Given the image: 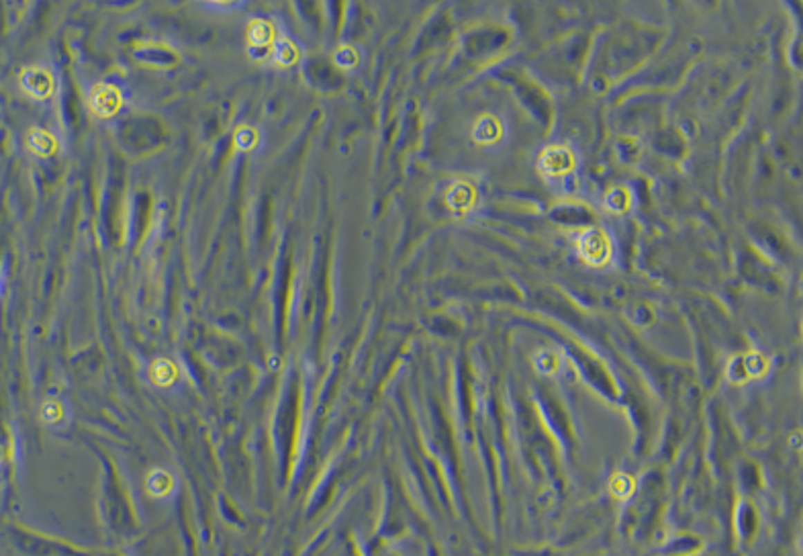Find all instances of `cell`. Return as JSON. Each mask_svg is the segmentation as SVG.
Segmentation results:
<instances>
[{
    "label": "cell",
    "mask_w": 803,
    "mask_h": 556,
    "mask_svg": "<svg viewBox=\"0 0 803 556\" xmlns=\"http://www.w3.org/2000/svg\"><path fill=\"white\" fill-rule=\"evenodd\" d=\"M579 250L580 256L589 262V264H605L609 260V239L607 235L601 232V230H589V232L582 233V237L579 239Z\"/></svg>",
    "instance_id": "obj_1"
},
{
    "label": "cell",
    "mask_w": 803,
    "mask_h": 556,
    "mask_svg": "<svg viewBox=\"0 0 803 556\" xmlns=\"http://www.w3.org/2000/svg\"><path fill=\"white\" fill-rule=\"evenodd\" d=\"M21 86H23V91L29 96H33L37 100H44V98H47L49 94L53 93V78L49 76L47 70L29 68L21 76Z\"/></svg>",
    "instance_id": "obj_2"
},
{
    "label": "cell",
    "mask_w": 803,
    "mask_h": 556,
    "mask_svg": "<svg viewBox=\"0 0 803 556\" xmlns=\"http://www.w3.org/2000/svg\"><path fill=\"white\" fill-rule=\"evenodd\" d=\"M573 168V154L566 147H550L539 158V170L546 176H558Z\"/></svg>",
    "instance_id": "obj_3"
},
{
    "label": "cell",
    "mask_w": 803,
    "mask_h": 556,
    "mask_svg": "<svg viewBox=\"0 0 803 556\" xmlns=\"http://www.w3.org/2000/svg\"><path fill=\"white\" fill-rule=\"evenodd\" d=\"M147 491L154 497H168L174 491V479L166 470H154L147 479Z\"/></svg>",
    "instance_id": "obj_4"
},
{
    "label": "cell",
    "mask_w": 803,
    "mask_h": 556,
    "mask_svg": "<svg viewBox=\"0 0 803 556\" xmlns=\"http://www.w3.org/2000/svg\"><path fill=\"white\" fill-rule=\"evenodd\" d=\"M119 104V93L115 89H100L92 98V106L100 117H109Z\"/></svg>",
    "instance_id": "obj_5"
},
{
    "label": "cell",
    "mask_w": 803,
    "mask_h": 556,
    "mask_svg": "<svg viewBox=\"0 0 803 556\" xmlns=\"http://www.w3.org/2000/svg\"><path fill=\"white\" fill-rule=\"evenodd\" d=\"M149 374H151V378H154V382H156V384H162V387H166V384H172V382L176 380V374H178V371H176V367H174L170 360H158V362H154V364H151Z\"/></svg>",
    "instance_id": "obj_6"
},
{
    "label": "cell",
    "mask_w": 803,
    "mask_h": 556,
    "mask_svg": "<svg viewBox=\"0 0 803 556\" xmlns=\"http://www.w3.org/2000/svg\"><path fill=\"white\" fill-rule=\"evenodd\" d=\"M27 143H29V149L39 156H49L55 149V139L41 129H33L27 138Z\"/></svg>",
    "instance_id": "obj_7"
},
{
    "label": "cell",
    "mask_w": 803,
    "mask_h": 556,
    "mask_svg": "<svg viewBox=\"0 0 803 556\" xmlns=\"http://www.w3.org/2000/svg\"><path fill=\"white\" fill-rule=\"evenodd\" d=\"M44 419L47 423H59L64 419V405L55 399L47 401L44 405Z\"/></svg>",
    "instance_id": "obj_8"
},
{
    "label": "cell",
    "mask_w": 803,
    "mask_h": 556,
    "mask_svg": "<svg viewBox=\"0 0 803 556\" xmlns=\"http://www.w3.org/2000/svg\"><path fill=\"white\" fill-rule=\"evenodd\" d=\"M295 55H297L295 47L290 46V44H286V41L278 44V46H276V49H274V59H276V64H280V66H288V64H293Z\"/></svg>",
    "instance_id": "obj_9"
},
{
    "label": "cell",
    "mask_w": 803,
    "mask_h": 556,
    "mask_svg": "<svg viewBox=\"0 0 803 556\" xmlns=\"http://www.w3.org/2000/svg\"><path fill=\"white\" fill-rule=\"evenodd\" d=\"M611 491L618 495V497H629L631 495V481L625 476V474H618L611 483Z\"/></svg>",
    "instance_id": "obj_10"
},
{
    "label": "cell",
    "mask_w": 803,
    "mask_h": 556,
    "mask_svg": "<svg viewBox=\"0 0 803 556\" xmlns=\"http://www.w3.org/2000/svg\"><path fill=\"white\" fill-rule=\"evenodd\" d=\"M237 143H239L243 149H250V147H254V143H256V133H254L252 129H248V127H241V129H237Z\"/></svg>",
    "instance_id": "obj_11"
},
{
    "label": "cell",
    "mask_w": 803,
    "mask_h": 556,
    "mask_svg": "<svg viewBox=\"0 0 803 556\" xmlns=\"http://www.w3.org/2000/svg\"><path fill=\"white\" fill-rule=\"evenodd\" d=\"M335 62H338L340 66H344V68H350V66L356 64V55H354V51H352L350 47H344V49H340V51L335 53Z\"/></svg>",
    "instance_id": "obj_12"
}]
</instances>
